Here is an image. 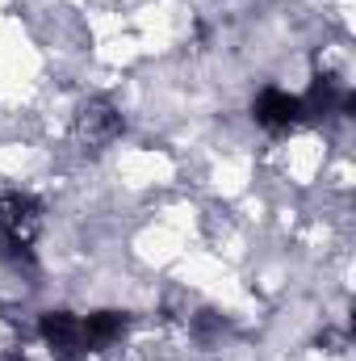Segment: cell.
Listing matches in <instances>:
<instances>
[{
    "mask_svg": "<svg viewBox=\"0 0 356 361\" xmlns=\"http://www.w3.org/2000/svg\"><path fill=\"white\" fill-rule=\"evenodd\" d=\"M38 332H42V341L51 345L55 361H80L84 353H89L84 328H80V319L68 315V311H46L42 324H38Z\"/></svg>",
    "mask_w": 356,
    "mask_h": 361,
    "instance_id": "2",
    "label": "cell"
},
{
    "mask_svg": "<svg viewBox=\"0 0 356 361\" xmlns=\"http://www.w3.org/2000/svg\"><path fill=\"white\" fill-rule=\"evenodd\" d=\"M42 227V206L30 193L0 197V257L17 269H34V240Z\"/></svg>",
    "mask_w": 356,
    "mask_h": 361,
    "instance_id": "1",
    "label": "cell"
},
{
    "mask_svg": "<svg viewBox=\"0 0 356 361\" xmlns=\"http://www.w3.org/2000/svg\"><path fill=\"white\" fill-rule=\"evenodd\" d=\"M117 135H122V114H117L109 101H89V105L76 114V139H80L89 152L109 147Z\"/></svg>",
    "mask_w": 356,
    "mask_h": 361,
    "instance_id": "3",
    "label": "cell"
},
{
    "mask_svg": "<svg viewBox=\"0 0 356 361\" xmlns=\"http://www.w3.org/2000/svg\"><path fill=\"white\" fill-rule=\"evenodd\" d=\"M356 109V97L352 92L340 89V80L336 76H314V85H310V92H306V101H302V114H352Z\"/></svg>",
    "mask_w": 356,
    "mask_h": 361,
    "instance_id": "5",
    "label": "cell"
},
{
    "mask_svg": "<svg viewBox=\"0 0 356 361\" xmlns=\"http://www.w3.org/2000/svg\"><path fill=\"white\" fill-rule=\"evenodd\" d=\"M84 345L89 349H105V345H113L122 332H126V319L117 315V311H96V315H89L84 324Z\"/></svg>",
    "mask_w": 356,
    "mask_h": 361,
    "instance_id": "6",
    "label": "cell"
},
{
    "mask_svg": "<svg viewBox=\"0 0 356 361\" xmlns=\"http://www.w3.org/2000/svg\"><path fill=\"white\" fill-rule=\"evenodd\" d=\"M252 114H256V122L268 126V130H289V126L302 118V101L289 97V92H281V89H265L256 97Z\"/></svg>",
    "mask_w": 356,
    "mask_h": 361,
    "instance_id": "4",
    "label": "cell"
}]
</instances>
